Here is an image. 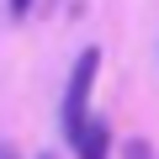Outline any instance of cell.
Here are the masks:
<instances>
[{
  "label": "cell",
  "instance_id": "6da1fadb",
  "mask_svg": "<svg viewBox=\"0 0 159 159\" xmlns=\"http://www.w3.org/2000/svg\"><path fill=\"white\" fill-rule=\"evenodd\" d=\"M96 74H101V48H85L69 69V85H64V106H58V127L64 138H74L90 117V90H96Z\"/></svg>",
  "mask_w": 159,
  "mask_h": 159
},
{
  "label": "cell",
  "instance_id": "7a4b0ae2",
  "mask_svg": "<svg viewBox=\"0 0 159 159\" xmlns=\"http://www.w3.org/2000/svg\"><path fill=\"white\" fill-rule=\"evenodd\" d=\"M69 148L80 159H111V127H106V117H85V127L69 138Z\"/></svg>",
  "mask_w": 159,
  "mask_h": 159
},
{
  "label": "cell",
  "instance_id": "3957f363",
  "mask_svg": "<svg viewBox=\"0 0 159 159\" xmlns=\"http://www.w3.org/2000/svg\"><path fill=\"white\" fill-rule=\"evenodd\" d=\"M127 159H154V148H148L143 138H133V143H127Z\"/></svg>",
  "mask_w": 159,
  "mask_h": 159
},
{
  "label": "cell",
  "instance_id": "277c9868",
  "mask_svg": "<svg viewBox=\"0 0 159 159\" xmlns=\"http://www.w3.org/2000/svg\"><path fill=\"white\" fill-rule=\"evenodd\" d=\"M32 11V0H11V16H27Z\"/></svg>",
  "mask_w": 159,
  "mask_h": 159
},
{
  "label": "cell",
  "instance_id": "5b68a950",
  "mask_svg": "<svg viewBox=\"0 0 159 159\" xmlns=\"http://www.w3.org/2000/svg\"><path fill=\"white\" fill-rule=\"evenodd\" d=\"M37 159H53V154H37Z\"/></svg>",
  "mask_w": 159,
  "mask_h": 159
}]
</instances>
